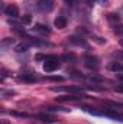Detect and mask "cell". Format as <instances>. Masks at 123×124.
I'll return each instance as SVG.
<instances>
[{"instance_id":"obj_1","label":"cell","mask_w":123,"mask_h":124,"mask_svg":"<svg viewBox=\"0 0 123 124\" xmlns=\"http://www.w3.org/2000/svg\"><path fill=\"white\" fill-rule=\"evenodd\" d=\"M60 61H61L60 56H55V55H46V58H45V63H44V71H45V72H52V71L58 69V66H60Z\"/></svg>"},{"instance_id":"obj_2","label":"cell","mask_w":123,"mask_h":124,"mask_svg":"<svg viewBox=\"0 0 123 124\" xmlns=\"http://www.w3.org/2000/svg\"><path fill=\"white\" fill-rule=\"evenodd\" d=\"M83 62H84V66H87L88 69H96L100 66V61L97 56H93V55H86L83 58Z\"/></svg>"},{"instance_id":"obj_13","label":"cell","mask_w":123,"mask_h":124,"mask_svg":"<svg viewBox=\"0 0 123 124\" xmlns=\"http://www.w3.org/2000/svg\"><path fill=\"white\" fill-rule=\"evenodd\" d=\"M107 20H109L110 23H114V25H116V23L120 22V17H119L117 13H109V15H107Z\"/></svg>"},{"instance_id":"obj_20","label":"cell","mask_w":123,"mask_h":124,"mask_svg":"<svg viewBox=\"0 0 123 124\" xmlns=\"http://www.w3.org/2000/svg\"><path fill=\"white\" fill-rule=\"evenodd\" d=\"M13 116H18V117H28V114H25V113H12Z\"/></svg>"},{"instance_id":"obj_3","label":"cell","mask_w":123,"mask_h":124,"mask_svg":"<svg viewBox=\"0 0 123 124\" xmlns=\"http://www.w3.org/2000/svg\"><path fill=\"white\" fill-rule=\"evenodd\" d=\"M4 13H6V16H9L10 19H18L19 15H20L19 7H18L16 4H7V6L4 7Z\"/></svg>"},{"instance_id":"obj_5","label":"cell","mask_w":123,"mask_h":124,"mask_svg":"<svg viewBox=\"0 0 123 124\" xmlns=\"http://www.w3.org/2000/svg\"><path fill=\"white\" fill-rule=\"evenodd\" d=\"M38 118H39L42 123H46V124H51V123H55V121H58V118H57L55 116L49 114L48 111H45V113H39V114H38Z\"/></svg>"},{"instance_id":"obj_23","label":"cell","mask_w":123,"mask_h":124,"mask_svg":"<svg viewBox=\"0 0 123 124\" xmlns=\"http://www.w3.org/2000/svg\"><path fill=\"white\" fill-rule=\"evenodd\" d=\"M65 1V4H68V6H72L74 4V0H64Z\"/></svg>"},{"instance_id":"obj_12","label":"cell","mask_w":123,"mask_h":124,"mask_svg":"<svg viewBox=\"0 0 123 124\" xmlns=\"http://www.w3.org/2000/svg\"><path fill=\"white\" fill-rule=\"evenodd\" d=\"M61 61H64V62H71V63H74V62L77 61V58H75V55L74 54H64L61 56Z\"/></svg>"},{"instance_id":"obj_17","label":"cell","mask_w":123,"mask_h":124,"mask_svg":"<svg viewBox=\"0 0 123 124\" xmlns=\"http://www.w3.org/2000/svg\"><path fill=\"white\" fill-rule=\"evenodd\" d=\"M20 23H22V25H31L32 23V16L31 15H25V16H22Z\"/></svg>"},{"instance_id":"obj_19","label":"cell","mask_w":123,"mask_h":124,"mask_svg":"<svg viewBox=\"0 0 123 124\" xmlns=\"http://www.w3.org/2000/svg\"><path fill=\"white\" fill-rule=\"evenodd\" d=\"M45 78L46 79H51V81H62L64 79V77H61V75H48Z\"/></svg>"},{"instance_id":"obj_18","label":"cell","mask_w":123,"mask_h":124,"mask_svg":"<svg viewBox=\"0 0 123 124\" xmlns=\"http://www.w3.org/2000/svg\"><path fill=\"white\" fill-rule=\"evenodd\" d=\"M13 43H15V39H13V38H6V39H3V42H1V46L4 48V46L13 45Z\"/></svg>"},{"instance_id":"obj_26","label":"cell","mask_w":123,"mask_h":124,"mask_svg":"<svg viewBox=\"0 0 123 124\" xmlns=\"http://www.w3.org/2000/svg\"><path fill=\"white\" fill-rule=\"evenodd\" d=\"M120 45H122V46H123V38H122V39H120Z\"/></svg>"},{"instance_id":"obj_14","label":"cell","mask_w":123,"mask_h":124,"mask_svg":"<svg viewBox=\"0 0 123 124\" xmlns=\"http://www.w3.org/2000/svg\"><path fill=\"white\" fill-rule=\"evenodd\" d=\"M45 111H48V113H51V111H62V113H68L70 110H68V108H64V107H51V105H48V107H45Z\"/></svg>"},{"instance_id":"obj_4","label":"cell","mask_w":123,"mask_h":124,"mask_svg":"<svg viewBox=\"0 0 123 124\" xmlns=\"http://www.w3.org/2000/svg\"><path fill=\"white\" fill-rule=\"evenodd\" d=\"M86 98V95L83 94H74V95H61V97H57V101L60 102H67V101H80Z\"/></svg>"},{"instance_id":"obj_21","label":"cell","mask_w":123,"mask_h":124,"mask_svg":"<svg viewBox=\"0 0 123 124\" xmlns=\"http://www.w3.org/2000/svg\"><path fill=\"white\" fill-rule=\"evenodd\" d=\"M107 1H109V0H97V3H100L101 6H106V4H107Z\"/></svg>"},{"instance_id":"obj_8","label":"cell","mask_w":123,"mask_h":124,"mask_svg":"<svg viewBox=\"0 0 123 124\" xmlns=\"http://www.w3.org/2000/svg\"><path fill=\"white\" fill-rule=\"evenodd\" d=\"M19 79L23 81V82H28V84H32V82L38 81L36 75L32 74V72H22V74H19Z\"/></svg>"},{"instance_id":"obj_22","label":"cell","mask_w":123,"mask_h":124,"mask_svg":"<svg viewBox=\"0 0 123 124\" xmlns=\"http://www.w3.org/2000/svg\"><path fill=\"white\" fill-rule=\"evenodd\" d=\"M86 1H87V4H88V6H93L94 3H97V0H86Z\"/></svg>"},{"instance_id":"obj_7","label":"cell","mask_w":123,"mask_h":124,"mask_svg":"<svg viewBox=\"0 0 123 124\" xmlns=\"http://www.w3.org/2000/svg\"><path fill=\"white\" fill-rule=\"evenodd\" d=\"M86 33L87 36H90L93 40L96 42V43H98V45H104L106 43V39L104 38H101V36H98V35H96V33H93V32H90V31H86V29H83V28H80V33Z\"/></svg>"},{"instance_id":"obj_9","label":"cell","mask_w":123,"mask_h":124,"mask_svg":"<svg viewBox=\"0 0 123 124\" xmlns=\"http://www.w3.org/2000/svg\"><path fill=\"white\" fill-rule=\"evenodd\" d=\"M68 40L72 43V45H77V46H83V48H88V45H87V42H86V39L83 38V36H70L68 38Z\"/></svg>"},{"instance_id":"obj_16","label":"cell","mask_w":123,"mask_h":124,"mask_svg":"<svg viewBox=\"0 0 123 124\" xmlns=\"http://www.w3.org/2000/svg\"><path fill=\"white\" fill-rule=\"evenodd\" d=\"M110 69H112L113 72H123V65L119 63V62H113V63L110 65Z\"/></svg>"},{"instance_id":"obj_24","label":"cell","mask_w":123,"mask_h":124,"mask_svg":"<svg viewBox=\"0 0 123 124\" xmlns=\"http://www.w3.org/2000/svg\"><path fill=\"white\" fill-rule=\"evenodd\" d=\"M116 91H117V93H123V85H119V87H116Z\"/></svg>"},{"instance_id":"obj_11","label":"cell","mask_w":123,"mask_h":124,"mask_svg":"<svg viewBox=\"0 0 123 124\" xmlns=\"http://www.w3.org/2000/svg\"><path fill=\"white\" fill-rule=\"evenodd\" d=\"M33 31L38 32V33H42V35H48V33L51 32L48 26H45V25H41V23H36V25H35V28H33Z\"/></svg>"},{"instance_id":"obj_6","label":"cell","mask_w":123,"mask_h":124,"mask_svg":"<svg viewBox=\"0 0 123 124\" xmlns=\"http://www.w3.org/2000/svg\"><path fill=\"white\" fill-rule=\"evenodd\" d=\"M36 4L42 12H51L54 9V0H38Z\"/></svg>"},{"instance_id":"obj_15","label":"cell","mask_w":123,"mask_h":124,"mask_svg":"<svg viewBox=\"0 0 123 124\" xmlns=\"http://www.w3.org/2000/svg\"><path fill=\"white\" fill-rule=\"evenodd\" d=\"M28 49H29V45H28V43H19V45H16V48H15V51H16L18 54L26 52Z\"/></svg>"},{"instance_id":"obj_10","label":"cell","mask_w":123,"mask_h":124,"mask_svg":"<svg viewBox=\"0 0 123 124\" xmlns=\"http://www.w3.org/2000/svg\"><path fill=\"white\" fill-rule=\"evenodd\" d=\"M67 19L64 17V16H58L55 20H54V25H55V28H58V29H65L67 28Z\"/></svg>"},{"instance_id":"obj_25","label":"cell","mask_w":123,"mask_h":124,"mask_svg":"<svg viewBox=\"0 0 123 124\" xmlns=\"http://www.w3.org/2000/svg\"><path fill=\"white\" fill-rule=\"evenodd\" d=\"M119 78H120V79L123 81V74H120V75H119Z\"/></svg>"}]
</instances>
